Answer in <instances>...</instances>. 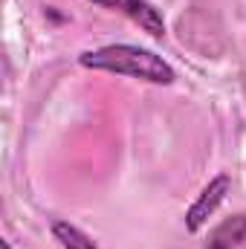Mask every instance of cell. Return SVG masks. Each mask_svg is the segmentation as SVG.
Wrapping results in <instances>:
<instances>
[{
	"mask_svg": "<svg viewBox=\"0 0 246 249\" xmlns=\"http://www.w3.org/2000/svg\"><path fill=\"white\" fill-rule=\"evenodd\" d=\"M78 61L87 70L116 72V75L139 78V81H148V84H174V78H177L174 67L162 55H157L151 50H142V47H133V44H107V47L84 53Z\"/></svg>",
	"mask_w": 246,
	"mask_h": 249,
	"instance_id": "obj_1",
	"label": "cell"
},
{
	"mask_svg": "<svg viewBox=\"0 0 246 249\" xmlns=\"http://www.w3.org/2000/svg\"><path fill=\"white\" fill-rule=\"evenodd\" d=\"M229 188H232V180H229L226 174H217L209 186L200 191V197L191 203V209L185 212V229H188V232H200V229L209 223V217L220 209V203L226 200Z\"/></svg>",
	"mask_w": 246,
	"mask_h": 249,
	"instance_id": "obj_2",
	"label": "cell"
},
{
	"mask_svg": "<svg viewBox=\"0 0 246 249\" xmlns=\"http://www.w3.org/2000/svg\"><path fill=\"white\" fill-rule=\"evenodd\" d=\"M96 6H105V9H113L124 18H130L142 32H148L151 38H162L165 35V20H162V12L148 3V0H90Z\"/></svg>",
	"mask_w": 246,
	"mask_h": 249,
	"instance_id": "obj_3",
	"label": "cell"
},
{
	"mask_svg": "<svg viewBox=\"0 0 246 249\" xmlns=\"http://www.w3.org/2000/svg\"><path fill=\"white\" fill-rule=\"evenodd\" d=\"M246 241V212L226 217L206 241L203 249H238Z\"/></svg>",
	"mask_w": 246,
	"mask_h": 249,
	"instance_id": "obj_4",
	"label": "cell"
},
{
	"mask_svg": "<svg viewBox=\"0 0 246 249\" xmlns=\"http://www.w3.org/2000/svg\"><path fill=\"white\" fill-rule=\"evenodd\" d=\"M53 235L64 249H96L90 235H84L78 226H72L67 220H53Z\"/></svg>",
	"mask_w": 246,
	"mask_h": 249,
	"instance_id": "obj_5",
	"label": "cell"
},
{
	"mask_svg": "<svg viewBox=\"0 0 246 249\" xmlns=\"http://www.w3.org/2000/svg\"><path fill=\"white\" fill-rule=\"evenodd\" d=\"M3 249H12V247H9V241H3Z\"/></svg>",
	"mask_w": 246,
	"mask_h": 249,
	"instance_id": "obj_6",
	"label": "cell"
}]
</instances>
